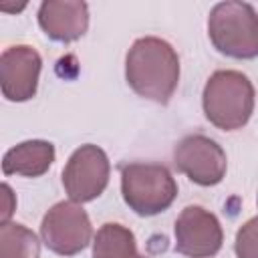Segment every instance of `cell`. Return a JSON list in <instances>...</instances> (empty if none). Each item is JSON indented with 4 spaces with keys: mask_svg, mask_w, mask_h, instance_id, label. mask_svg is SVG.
Wrapping results in <instances>:
<instances>
[{
    "mask_svg": "<svg viewBox=\"0 0 258 258\" xmlns=\"http://www.w3.org/2000/svg\"><path fill=\"white\" fill-rule=\"evenodd\" d=\"M2 212H0V218H2V224L4 222H10V216L14 214L16 210V198L12 194V187L8 183H2Z\"/></svg>",
    "mask_w": 258,
    "mask_h": 258,
    "instance_id": "obj_15",
    "label": "cell"
},
{
    "mask_svg": "<svg viewBox=\"0 0 258 258\" xmlns=\"http://www.w3.org/2000/svg\"><path fill=\"white\" fill-rule=\"evenodd\" d=\"M42 58L30 44H14L4 48L0 56L2 95L12 103L28 101L36 95Z\"/></svg>",
    "mask_w": 258,
    "mask_h": 258,
    "instance_id": "obj_9",
    "label": "cell"
},
{
    "mask_svg": "<svg viewBox=\"0 0 258 258\" xmlns=\"http://www.w3.org/2000/svg\"><path fill=\"white\" fill-rule=\"evenodd\" d=\"M38 26L54 42H75L89 28V6L81 0H46L38 8Z\"/></svg>",
    "mask_w": 258,
    "mask_h": 258,
    "instance_id": "obj_10",
    "label": "cell"
},
{
    "mask_svg": "<svg viewBox=\"0 0 258 258\" xmlns=\"http://www.w3.org/2000/svg\"><path fill=\"white\" fill-rule=\"evenodd\" d=\"M40 238L50 252L58 256H75L83 252L93 238L89 214L73 200L56 202L40 222Z\"/></svg>",
    "mask_w": 258,
    "mask_h": 258,
    "instance_id": "obj_5",
    "label": "cell"
},
{
    "mask_svg": "<svg viewBox=\"0 0 258 258\" xmlns=\"http://www.w3.org/2000/svg\"><path fill=\"white\" fill-rule=\"evenodd\" d=\"M234 250L238 258H258V216L250 218L238 228Z\"/></svg>",
    "mask_w": 258,
    "mask_h": 258,
    "instance_id": "obj_14",
    "label": "cell"
},
{
    "mask_svg": "<svg viewBox=\"0 0 258 258\" xmlns=\"http://www.w3.org/2000/svg\"><path fill=\"white\" fill-rule=\"evenodd\" d=\"M93 258H147L137 250L135 234L119 224H103L93 238Z\"/></svg>",
    "mask_w": 258,
    "mask_h": 258,
    "instance_id": "obj_12",
    "label": "cell"
},
{
    "mask_svg": "<svg viewBox=\"0 0 258 258\" xmlns=\"http://www.w3.org/2000/svg\"><path fill=\"white\" fill-rule=\"evenodd\" d=\"M254 101L256 93L252 81L232 69L212 73L202 93L206 119L222 131L242 129L252 117Z\"/></svg>",
    "mask_w": 258,
    "mask_h": 258,
    "instance_id": "obj_2",
    "label": "cell"
},
{
    "mask_svg": "<svg viewBox=\"0 0 258 258\" xmlns=\"http://www.w3.org/2000/svg\"><path fill=\"white\" fill-rule=\"evenodd\" d=\"M125 81L143 99L167 105L179 83V56L157 36L137 38L125 56Z\"/></svg>",
    "mask_w": 258,
    "mask_h": 258,
    "instance_id": "obj_1",
    "label": "cell"
},
{
    "mask_svg": "<svg viewBox=\"0 0 258 258\" xmlns=\"http://www.w3.org/2000/svg\"><path fill=\"white\" fill-rule=\"evenodd\" d=\"M208 36L214 48L230 58L258 56V12L248 2L226 0L208 16Z\"/></svg>",
    "mask_w": 258,
    "mask_h": 258,
    "instance_id": "obj_3",
    "label": "cell"
},
{
    "mask_svg": "<svg viewBox=\"0 0 258 258\" xmlns=\"http://www.w3.org/2000/svg\"><path fill=\"white\" fill-rule=\"evenodd\" d=\"M0 258H40L36 234L18 222L0 224Z\"/></svg>",
    "mask_w": 258,
    "mask_h": 258,
    "instance_id": "obj_13",
    "label": "cell"
},
{
    "mask_svg": "<svg viewBox=\"0 0 258 258\" xmlns=\"http://www.w3.org/2000/svg\"><path fill=\"white\" fill-rule=\"evenodd\" d=\"M173 165L189 181L210 187L224 179L228 169L226 151L208 135L181 137L173 147Z\"/></svg>",
    "mask_w": 258,
    "mask_h": 258,
    "instance_id": "obj_7",
    "label": "cell"
},
{
    "mask_svg": "<svg viewBox=\"0 0 258 258\" xmlns=\"http://www.w3.org/2000/svg\"><path fill=\"white\" fill-rule=\"evenodd\" d=\"M175 252L187 258H212L220 252L224 230L220 220L202 206H185L173 226Z\"/></svg>",
    "mask_w": 258,
    "mask_h": 258,
    "instance_id": "obj_8",
    "label": "cell"
},
{
    "mask_svg": "<svg viewBox=\"0 0 258 258\" xmlns=\"http://www.w3.org/2000/svg\"><path fill=\"white\" fill-rule=\"evenodd\" d=\"M54 145L44 139H28L10 147L2 157L4 175L40 177L54 161Z\"/></svg>",
    "mask_w": 258,
    "mask_h": 258,
    "instance_id": "obj_11",
    "label": "cell"
},
{
    "mask_svg": "<svg viewBox=\"0 0 258 258\" xmlns=\"http://www.w3.org/2000/svg\"><path fill=\"white\" fill-rule=\"evenodd\" d=\"M121 196L125 204L143 218L165 212L177 198V181L159 163L121 165Z\"/></svg>",
    "mask_w": 258,
    "mask_h": 258,
    "instance_id": "obj_4",
    "label": "cell"
},
{
    "mask_svg": "<svg viewBox=\"0 0 258 258\" xmlns=\"http://www.w3.org/2000/svg\"><path fill=\"white\" fill-rule=\"evenodd\" d=\"M111 163L107 153L93 143H85L73 151L62 169V187L67 196L77 202H93L109 183Z\"/></svg>",
    "mask_w": 258,
    "mask_h": 258,
    "instance_id": "obj_6",
    "label": "cell"
}]
</instances>
